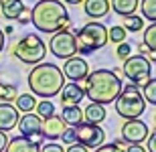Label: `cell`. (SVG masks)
Here are the masks:
<instances>
[{"label": "cell", "mask_w": 156, "mask_h": 152, "mask_svg": "<svg viewBox=\"0 0 156 152\" xmlns=\"http://www.w3.org/2000/svg\"><path fill=\"white\" fill-rule=\"evenodd\" d=\"M83 81H85V89H83L85 95L91 101L101 104V105L114 104L116 97L120 95V91H122V85H124L122 79L118 77V73H116V71H112V69L89 71Z\"/></svg>", "instance_id": "6da1fadb"}, {"label": "cell", "mask_w": 156, "mask_h": 152, "mask_svg": "<svg viewBox=\"0 0 156 152\" xmlns=\"http://www.w3.org/2000/svg\"><path fill=\"white\" fill-rule=\"evenodd\" d=\"M30 23L41 33L55 35L57 30L65 29L69 24L67 6L59 0H39L30 8Z\"/></svg>", "instance_id": "7a4b0ae2"}, {"label": "cell", "mask_w": 156, "mask_h": 152, "mask_svg": "<svg viewBox=\"0 0 156 152\" xmlns=\"http://www.w3.org/2000/svg\"><path fill=\"white\" fill-rule=\"evenodd\" d=\"M65 77L55 63H37L29 73V87L41 100H51L59 95Z\"/></svg>", "instance_id": "3957f363"}, {"label": "cell", "mask_w": 156, "mask_h": 152, "mask_svg": "<svg viewBox=\"0 0 156 152\" xmlns=\"http://www.w3.org/2000/svg\"><path fill=\"white\" fill-rule=\"evenodd\" d=\"M77 43V53L81 57L91 55V53L99 51L101 47H105L108 43V27L99 23V20H89L87 24H83L75 35Z\"/></svg>", "instance_id": "277c9868"}, {"label": "cell", "mask_w": 156, "mask_h": 152, "mask_svg": "<svg viewBox=\"0 0 156 152\" xmlns=\"http://www.w3.org/2000/svg\"><path fill=\"white\" fill-rule=\"evenodd\" d=\"M146 111V101L142 97L138 85L128 83L122 85L120 95L116 97V114L124 120H132V118H140Z\"/></svg>", "instance_id": "5b68a950"}, {"label": "cell", "mask_w": 156, "mask_h": 152, "mask_svg": "<svg viewBox=\"0 0 156 152\" xmlns=\"http://www.w3.org/2000/svg\"><path fill=\"white\" fill-rule=\"evenodd\" d=\"M12 55L24 65H37L43 63V59L47 55V45L39 35L29 33L12 45Z\"/></svg>", "instance_id": "8992f818"}, {"label": "cell", "mask_w": 156, "mask_h": 152, "mask_svg": "<svg viewBox=\"0 0 156 152\" xmlns=\"http://www.w3.org/2000/svg\"><path fill=\"white\" fill-rule=\"evenodd\" d=\"M122 71L130 79V83L140 87L148 79H152V61H148L144 55H130L128 59H124Z\"/></svg>", "instance_id": "52a82bcc"}, {"label": "cell", "mask_w": 156, "mask_h": 152, "mask_svg": "<svg viewBox=\"0 0 156 152\" xmlns=\"http://www.w3.org/2000/svg\"><path fill=\"white\" fill-rule=\"evenodd\" d=\"M47 45H49V51H51L53 57L63 59V61H65V59H69V57H73V55H77L75 35H73L71 30H67V29L57 30Z\"/></svg>", "instance_id": "ba28073f"}, {"label": "cell", "mask_w": 156, "mask_h": 152, "mask_svg": "<svg viewBox=\"0 0 156 152\" xmlns=\"http://www.w3.org/2000/svg\"><path fill=\"white\" fill-rule=\"evenodd\" d=\"M75 132H77V142L83 144L85 148H98L105 144V132L98 124L81 122L79 126H75Z\"/></svg>", "instance_id": "9c48e42d"}, {"label": "cell", "mask_w": 156, "mask_h": 152, "mask_svg": "<svg viewBox=\"0 0 156 152\" xmlns=\"http://www.w3.org/2000/svg\"><path fill=\"white\" fill-rule=\"evenodd\" d=\"M148 134H150L148 124L142 122L140 118H132V120H126L122 124V140L128 142V144H140V142L146 140Z\"/></svg>", "instance_id": "30bf717a"}, {"label": "cell", "mask_w": 156, "mask_h": 152, "mask_svg": "<svg viewBox=\"0 0 156 152\" xmlns=\"http://www.w3.org/2000/svg\"><path fill=\"white\" fill-rule=\"evenodd\" d=\"M61 73H63V77H67L69 81L79 83V81H83V79L87 77V73H89V65H87L85 57H81V55H73V57L65 59Z\"/></svg>", "instance_id": "8fae6325"}, {"label": "cell", "mask_w": 156, "mask_h": 152, "mask_svg": "<svg viewBox=\"0 0 156 152\" xmlns=\"http://www.w3.org/2000/svg\"><path fill=\"white\" fill-rule=\"evenodd\" d=\"M18 130H20V136L24 138H30L35 142H43V120H41L37 114H24V116L18 118Z\"/></svg>", "instance_id": "7c38bea8"}, {"label": "cell", "mask_w": 156, "mask_h": 152, "mask_svg": "<svg viewBox=\"0 0 156 152\" xmlns=\"http://www.w3.org/2000/svg\"><path fill=\"white\" fill-rule=\"evenodd\" d=\"M83 95H85V91H83V87H81L79 83H63V87H61V91H59V97H61V104L63 105H79V101L83 100Z\"/></svg>", "instance_id": "4fadbf2b"}, {"label": "cell", "mask_w": 156, "mask_h": 152, "mask_svg": "<svg viewBox=\"0 0 156 152\" xmlns=\"http://www.w3.org/2000/svg\"><path fill=\"white\" fill-rule=\"evenodd\" d=\"M67 128L65 126V122L61 120V116H51L47 118V120H43V138H47L49 142H55L59 140V136H61V132Z\"/></svg>", "instance_id": "5bb4252c"}, {"label": "cell", "mask_w": 156, "mask_h": 152, "mask_svg": "<svg viewBox=\"0 0 156 152\" xmlns=\"http://www.w3.org/2000/svg\"><path fill=\"white\" fill-rule=\"evenodd\" d=\"M18 124V110L12 104L0 101V130L8 132V130L16 128Z\"/></svg>", "instance_id": "9a60e30c"}, {"label": "cell", "mask_w": 156, "mask_h": 152, "mask_svg": "<svg viewBox=\"0 0 156 152\" xmlns=\"http://www.w3.org/2000/svg\"><path fill=\"white\" fill-rule=\"evenodd\" d=\"M110 12V0H83V14L91 20H99Z\"/></svg>", "instance_id": "2e32d148"}, {"label": "cell", "mask_w": 156, "mask_h": 152, "mask_svg": "<svg viewBox=\"0 0 156 152\" xmlns=\"http://www.w3.org/2000/svg\"><path fill=\"white\" fill-rule=\"evenodd\" d=\"M41 144L30 138H24V136H14L8 140L4 152H39Z\"/></svg>", "instance_id": "e0dca14e"}, {"label": "cell", "mask_w": 156, "mask_h": 152, "mask_svg": "<svg viewBox=\"0 0 156 152\" xmlns=\"http://www.w3.org/2000/svg\"><path fill=\"white\" fill-rule=\"evenodd\" d=\"M104 120H105V108L101 104L91 101V104H87L85 108H83V122H87V124H101Z\"/></svg>", "instance_id": "ac0fdd59"}, {"label": "cell", "mask_w": 156, "mask_h": 152, "mask_svg": "<svg viewBox=\"0 0 156 152\" xmlns=\"http://www.w3.org/2000/svg\"><path fill=\"white\" fill-rule=\"evenodd\" d=\"M23 8H24L23 0H0V14L8 20H16Z\"/></svg>", "instance_id": "d6986e66"}, {"label": "cell", "mask_w": 156, "mask_h": 152, "mask_svg": "<svg viewBox=\"0 0 156 152\" xmlns=\"http://www.w3.org/2000/svg\"><path fill=\"white\" fill-rule=\"evenodd\" d=\"M61 120L65 122V126H71L75 128L83 122V110L79 105H63V111H61Z\"/></svg>", "instance_id": "ffe728a7"}, {"label": "cell", "mask_w": 156, "mask_h": 152, "mask_svg": "<svg viewBox=\"0 0 156 152\" xmlns=\"http://www.w3.org/2000/svg\"><path fill=\"white\" fill-rule=\"evenodd\" d=\"M138 4H140V0H112L110 8H114V12L120 14V16H130V14L136 12Z\"/></svg>", "instance_id": "44dd1931"}, {"label": "cell", "mask_w": 156, "mask_h": 152, "mask_svg": "<svg viewBox=\"0 0 156 152\" xmlns=\"http://www.w3.org/2000/svg\"><path fill=\"white\" fill-rule=\"evenodd\" d=\"M16 108L18 111H24V114H29V111H33L35 110V105H37V100H35V95L33 94H20V95H16Z\"/></svg>", "instance_id": "7402d4cb"}, {"label": "cell", "mask_w": 156, "mask_h": 152, "mask_svg": "<svg viewBox=\"0 0 156 152\" xmlns=\"http://www.w3.org/2000/svg\"><path fill=\"white\" fill-rule=\"evenodd\" d=\"M18 95V87L14 83H6V81H0V101H6V104H10V101L16 100Z\"/></svg>", "instance_id": "603a6c76"}, {"label": "cell", "mask_w": 156, "mask_h": 152, "mask_svg": "<svg viewBox=\"0 0 156 152\" xmlns=\"http://www.w3.org/2000/svg\"><path fill=\"white\" fill-rule=\"evenodd\" d=\"M126 33H138V30L144 29V18L138 16V14H130V16H124V24H122Z\"/></svg>", "instance_id": "cb8c5ba5"}, {"label": "cell", "mask_w": 156, "mask_h": 152, "mask_svg": "<svg viewBox=\"0 0 156 152\" xmlns=\"http://www.w3.org/2000/svg\"><path fill=\"white\" fill-rule=\"evenodd\" d=\"M35 110H37V116H39L41 120H47V118L55 116V105H53L51 100H41V101H37Z\"/></svg>", "instance_id": "d4e9b609"}, {"label": "cell", "mask_w": 156, "mask_h": 152, "mask_svg": "<svg viewBox=\"0 0 156 152\" xmlns=\"http://www.w3.org/2000/svg\"><path fill=\"white\" fill-rule=\"evenodd\" d=\"M138 6L142 10V18H148L150 23H154L156 20V0H142Z\"/></svg>", "instance_id": "484cf974"}, {"label": "cell", "mask_w": 156, "mask_h": 152, "mask_svg": "<svg viewBox=\"0 0 156 152\" xmlns=\"http://www.w3.org/2000/svg\"><path fill=\"white\" fill-rule=\"evenodd\" d=\"M126 29L122 27V24H116V27H112V29H108V41H112L114 45H120V43L126 41Z\"/></svg>", "instance_id": "4316f807"}, {"label": "cell", "mask_w": 156, "mask_h": 152, "mask_svg": "<svg viewBox=\"0 0 156 152\" xmlns=\"http://www.w3.org/2000/svg\"><path fill=\"white\" fill-rule=\"evenodd\" d=\"M140 91H142L144 101H148L150 105L156 104V79H148L144 83V89H140Z\"/></svg>", "instance_id": "83f0119b"}, {"label": "cell", "mask_w": 156, "mask_h": 152, "mask_svg": "<svg viewBox=\"0 0 156 152\" xmlns=\"http://www.w3.org/2000/svg\"><path fill=\"white\" fill-rule=\"evenodd\" d=\"M144 45L150 53H154V49H156V24L154 23L144 30Z\"/></svg>", "instance_id": "f1b7e54d"}, {"label": "cell", "mask_w": 156, "mask_h": 152, "mask_svg": "<svg viewBox=\"0 0 156 152\" xmlns=\"http://www.w3.org/2000/svg\"><path fill=\"white\" fill-rule=\"evenodd\" d=\"M59 140L63 142L65 146H71V144H75L77 142V132L75 128H71V126H67V128L61 132V136H59Z\"/></svg>", "instance_id": "f546056e"}, {"label": "cell", "mask_w": 156, "mask_h": 152, "mask_svg": "<svg viewBox=\"0 0 156 152\" xmlns=\"http://www.w3.org/2000/svg\"><path fill=\"white\" fill-rule=\"evenodd\" d=\"M130 55H132V43L124 41V43H120V45H116V57L120 59V61L128 59Z\"/></svg>", "instance_id": "4dcf8cb0"}, {"label": "cell", "mask_w": 156, "mask_h": 152, "mask_svg": "<svg viewBox=\"0 0 156 152\" xmlns=\"http://www.w3.org/2000/svg\"><path fill=\"white\" fill-rule=\"evenodd\" d=\"M93 152H124V148L118 146L116 142H110V144H101V146L93 148Z\"/></svg>", "instance_id": "1f68e13d"}, {"label": "cell", "mask_w": 156, "mask_h": 152, "mask_svg": "<svg viewBox=\"0 0 156 152\" xmlns=\"http://www.w3.org/2000/svg\"><path fill=\"white\" fill-rule=\"evenodd\" d=\"M39 152H65L63 144H57V142H47L39 148Z\"/></svg>", "instance_id": "d6a6232c"}, {"label": "cell", "mask_w": 156, "mask_h": 152, "mask_svg": "<svg viewBox=\"0 0 156 152\" xmlns=\"http://www.w3.org/2000/svg\"><path fill=\"white\" fill-rule=\"evenodd\" d=\"M16 20H18V24H23V27H24V24H29V23H30V8H27V6H24L23 12L18 14Z\"/></svg>", "instance_id": "836d02e7"}, {"label": "cell", "mask_w": 156, "mask_h": 152, "mask_svg": "<svg viewBox=\"0 0 156 152\" xmlns=\"http://www.w3.org/2000/svg\"><path fill=\"white\" fill-rule=\"evenodd\" d=\"M146 140H148V152H156V134L154 132H150L146 136Z\"/></svg>", "instance_id": "e575fe53"}, {"label": "cell", "mask_w": 156, "mask_h": 152, "mask_svg": "<svg viewBox=\"0 0 156 152\" xmlns=\"http://www.w3.org/2000/svg\"><path fill=\"white\" fill-rule=\"evenodd\" d=\"M65 152H89V148H85L83 144H79V142H75V144L67 146V150H65Z\"/></svg>", "instance_id": "d590c367"}, {"label": "cell", "mask_w": 156, "mask_h": 152, "mask_svg": "<svg viewBox=\"0 0 156 152\" xmlns=\"http://www.w3.org/2000/svg\"><path fill=\"white\" fill-rule=\"evenodd\" d=\"M124 152H146V148L142 146V144H130Z\"/></svg>", "instance_id": "8d00e7d4"}, {"label": "cell", "mask_w": 156, "mask_h": 152, "mask_svg": "<svg viewBox=\"0 0 156 152\" xmlns=\"http://www.w3.org/2000/svg\"><path fill=\"white\" fill-rule=\"evenodd\" d=\"M6 144H8V136H6V132H2V130H0V152H4Z\"/></svg>", "instance_id": "74e56055"}, {"label": "cell", "mask_w": 156, "mask_h": 152, "mask_svg": "<svg viewBox=\"0 0 156 152\" xmlns=\"http://www.w3.org/2000/svg\"><path fill=\"white\" fill-rule=\"evenodd\" d=\"M4 41H6V35L2 33V29H0V53H2V49H4Z\"/></svg>", "instance_id": "f35d334b"}, {"label": "cell", "mask_w": 156, "mask_h": 152, "mask_svg": "<svg viewBox=\"0 0 156 152\" xmlns=\"http://www.w3.org/2000/svg\"><path fill=\"white\" fill-rule=\"evenodd\" d=\"M2 33H4V35H12V33H14V27H10V24H8V27H4V30H2Z\"/></svg>", "instance_id": "ab89813d"}, {"label": "cell", "mask_w": 156, "mask_h": 152, "mask_svg": "<svg viewBox=\"0 0 156 152\" xmlns=\"http://www.w3.org/2000/svg\"><path fill=\"white\" fill-rule=\"evenodd\" d=\"M81 2H83V0H63V4H81Z\"/></svg>", "instance_id": "60d3db41"}]
</instances>
